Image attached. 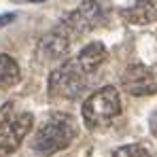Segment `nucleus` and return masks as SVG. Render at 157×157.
Instances as JSON below:
<instances>
[{
	"label": "nucleus",
	"mask_w": 157,
	"mask_h": 157,
	"mask_svg": "<svg viewBox=\"0 0 157 157\" xmlns=\"http://www.w3.org/2000/svg\"><path fill=\"white\" fill-rule=\"evenodd\" d=\"M78 128L72 115L68 113H53L51 117L36 130L32 138V151L38 155H55L70 147V142L77 138Z\"/></svg>",
	"instance_id": "obj_1"
},
{
	"label": "nucleus",
	"mask_w": 157,
	"mask_h": 157,
	"mask_svg": "<svg viewBox=\"0 0 157 157\" xmlns=\"http://www.w3.org/2000/svg\"><path fill=\"white\" fill-rule=\"evenodd\" d=\"M83 119H85V125L91 128V130H100L110 125L119 113H121V98H119V91L117 87L113 85H106L102 89L94 91L85 102H83Z\"/></svg>",
	"instance_id": "obj_2"
},
{
	"label": "nucleus",
	"mask_w": 157,
	"mask_h": 157,
	"mask_svg": "<svg viewBox=\"0 0 157 157\" xmlns=\"http://www.w3.org/2000/svg\"><path fill=\"white\" fill-rule=\"evenodd\" d=\"M32 123L34 117L26 110H19L13 102L0 106V157L17 151L28 132L32 130Z\"/></svg>",
	"instance_id": "obj_3"
},
{
	"label": "nucleus",
	"mask_w": 157,
	"mask_h": 157,
	"mask_svg": "<svg viewBox=\"0 0 157 157\" xmlns=\"http://www.w3.org/2000/svg\"><path fill=\"white\" fill-rule=\"evenodd\" d=\"M89 77L77 59H68L49 75V96L55 100H77L87 89Z\"/></svg>",
	"instance_id": "obj_4"
},
{
	"label": "nucleus",
	"mask_w": 157,
	"mask_h": 157,
	"mask_svg": "<svg viewBox=\"0 0 157 157\" xmlns=\"http://www.w3.org/2000/svg\"><path fill=\"white\" fill-rule=\"evenodd\" d=\"M104 21V11L100 6L98 0H83L77 9L62 21V26L66 28L68 34L72 36H81L91 32L94 28H98Z\"/></svg>",
	"instance_id": "obj_5"
},
{
	"label": "nucleus",
	"mask_w": 157,
	"mask_h": 157,
	"mask_svg": "<svg viewBox=\"0 0 157 157\" xmlns=\"http://www.w3.org/2000/svg\"><path fill=\"white\" fill-rule=\"evenodd\" d=\"M121 87L130 96H153L157 94V66L132 64L121 75Z\"/></svg>",
	"instance_id": "obj_6"
},
{
	"label": "nucleus",
	"mask_w": 157,
	"mask_h": 157,
	"mask_svg": "<svg viewBox=\"0 0 157 157\" xmlns=\"http://www.w3.org/2000/svg\"><path fill=\"white\" fill-rule=\"evenodd\" d=\"M68 49H70V34L59 24L53 32H49L40 40V45H38V59L43 64L59 62V59H64L68 55Z\"/></svg>",
	"instance_id": "obj_7"
},
{
	"label": "nucleus",
	"mask_w": 157,
	"mask_h": 157,
	"mask_svg": "<svg viewBox=\"0 0 157 157\" xmlns=\"http://www.w3.org/2000/svg\"><path fill=\"white\" fill-rule=\"evenodd\" d=\"M121 15L136 26H144L157 19V2L155 0H136L130 9H123Z\"/></svg>",
	"instance_id": "obj_8"
},
{
	"label": "nucleus",
	"mask_w": 157,
	"mask_h": 157,
	"mask_svg": "<svg viewBox=\"0 0 157 157\" xmlns=\"http://www.w3.org/2000/svg\"><path fill=\"white\" fill-rule=\"evenodd\" d=\"M75 59H77V64L87 72V75H94V72L104 64L106 47L102 45V43H89L87 47L81 49V53H78Z\"/></svg>",
	"instance_id": "obj_9"
},
{
	"label": "nucleus",
	"mask_w": 157,
	"mask_h": 157,
	"mask_svg": "<svg viewBox=\"0 0 157 157\" xmlns=\"http://www.w3.org/2000/svg\"><path fill=\"white\" fill-rule=\"evenodd\" d=\"M19 77H21L19 64H17L11 55L0 53V91L11 89L13 85H17V83H19Z\"/></svg>",
	"instance_id": "obj_10"
},
{
	"label": "nucleus",
	"mask_w": 157,
	"mask_h": 157,
	"mask_svg": "<svg viewBox=\"0 0 157 157\" xmlns=\"http://www.w3.org/2000/svg\"><path fill=\"white\" fill-rule=\"evenodd\" d=\"M113 157H153V155L142 144H125V147H119L113 153Z\"/></svg>",
	"instance_id": "obj_11"
},
{
	"label": "nucleus",
	"mask_w": 157,
	"mask_h": 157,
	"mask_svg": "<svg viewBox=\"0 0 157 157\" xmlns=\"http://www.w3.org/2000/svg\"><path fill=\"white\" fill-rule=\"evenodd\" d=\"M13 17H15L13 13H4V15H0V28L6 26V24H11V21H13Z\"/></svg>",
	"instance_id": "obj_12"
},
{
	"label": "nucleus",
	"mask_w": 157,
	"mask_h": 157,
	"mask_svg": "<svg viewBox=\"0 0 157 157\" xmlns=\"http://www.w3.org/2000/svg\"><path fill=\"white\" fill-rule=\"evenodd\" d=\"M153 130H155V134H157V119L153 121Z\"/></svg>",
	"instance_id": "obj_13"
},
{
	"label": "nucleus",
	"mask_w": 157,
	"mask_h": 157,
	"mask_svg": "<svg viewBox=\"0 0 157 157\" xmlns=\"http://www.w3.org/2000/svg\"><path fill=\"white\" fill-rule=\"evenodd\" d=\"M30 2H43V0H30Z\"/></svg>",
	"instance_id": "obj_14"
}]
</instances>
